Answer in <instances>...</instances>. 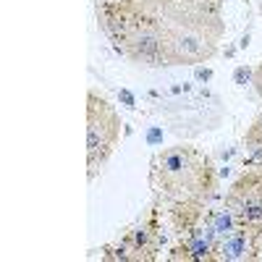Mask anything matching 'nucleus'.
<instances>
[{"mask_svg": "<svg viewBox=\"0 0 262 262\" xmlns=\"http://www.w3.org/2000/svg\"><path fill=\"white\" fill-rule=\"evenodd\" d=\"M152 189L160 207L210 205L217 196V170L212 158L194 144H173L152 160Z\"/></svg>", "mask_w": 262, "mask_h": 262, "instance_id": "2", "label": "nucleus"}, {"mask_svg": "<svg viewBox=\"0 0 262 262\" xmlns=\"http://www.w3.org/2000/svg\"><path fill=\"white\" fill-rule=\"evenodd\" d=\"M254 90H257V95L262 100V60H259V66L254 69Z\"/></svg>", "mask_w": 262, "mask_h": 262, "instance_id": "7", "label": "nucleus"}, {"mask_svg": "<svg viewBox=\"0 0 262 262\" xmlns=\"http://www.w3.org/2000/svg\"><path fill=\"white\" fill-rule=\"evenodd\" d=\"M95 16L139 69L207 63L226 34L223 0H95Z\"/></svg>", "mask_w": 262, "mask_h": 262, "instance_id": "1", "label": "nucleus"}, {"mask_svg": "<svg viewBox=\"0 0 262 262\" xmlns=\"http://www.w3.org/2000/svg\"><path fill=\"white\" fill-rule=\"evenodd\" d=\"M121 116L97 90L86 92V179L95 181L121 142Z\"/></svg>", "mask_w": 262, "mask_h": 262, "instance_id": "3", "label": "nucleus"}, {"mask_svg": "<svg viewBox=\"0 0 262 262\" xmlns=\"http://www.w3.org/2000/svg\"><path fill=\"white\" fill-rule=\"evenodd\" d=\"M233 223L262 242V165H249L223 196Z\"/></svg>", "mask_w": 262, "mask_h": 262, "instance_id": "4", "label": "nucleus"}, {"mask_svg": "<svg viewBox=\"0 0 262 262\" xmlns=\"http://www.w3.org/2000/svg\"><path fill=\"white\" fill-rule=\"evenodd\" d=\"M160 249V236L155 226H142L128 231L121 242L118 252H105L107 259H155Z\"/></svg>", "mask_w": 262, "mask_h": 262, "instance_id": "5", "label": "nucleus"}, {"mask_svg": "<svg viewBox=\"0 0 262 262\" xmlns=\"http://www.w3.org/2000/svg\"><path fill=\"white\" fill-rule=\"evenodd\" d=\"M244 149L249 155V165H262V111L252 121L244 134Z\"/></svg>", "mask_w": 262, "mask_h": 262, "instance_id": "6", "label": "nucleus"}]
</instances>
